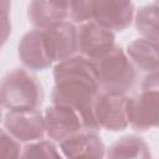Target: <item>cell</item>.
I'll list each match as a JSON object with an SVG mask.
<instances>
[{"instance_id":"obj_3","label":"cell","mask_w":159,"mask_h":159,"mask_svg":"<svg viewBox=\"0 0 159 159\" xmlns=\"http://www.w3.org/2000/svg\"><path fill=\"white\" fill-rule=\"evenodd\" d=\"M99 88L104 93L123 94L135 82V70L128 55L119 46H114L108 53L94 61Z\"/></svg>"},{"instance_id":"obj_15","label":"cell","mask_w":159,"mask_h":159,"mask_svg":"<svg viewBox=\"0 0 159 159\" xmlns=\"http://www.w3.org/2000/svg\"><path fill=\"white\" fill-rule=\"evenodd\" d=\"M107 159H152L148 144L139 135L129 134L116 140L106 153Z\"/></svg>"},{"instance_id":"obj_6","label":"cell","mask_w":159,"mask_h":159,"mask_svg":"<svg viewBox=\"0 0 159 159\" xmlns=\"http://www.w3.org/2000/svg\"><path fill=\"white\" fill-rule=\"evenodd\" d=\"M134 4L119 0H92V21L111 31L127 29L133 20Z\"/></svg>"},{"instance_id":"obj_9","label":"cell","mask_w":159,"mask_h":159,"mask_svg":"<svg viewBox=\"0 0 159 159\" xmlns=\"http://www.w3.org/2000/svg\"><path fill=\"white\" fill-rule=\"evenodd\" d=\"M4 128L19 142L41 139L46 132L45 117L40 111L7 112L4 117Z\"/></svg>"},{"instance_id":"obj_4","label":"cell","mask_w":159,"mask_h":159,"mask_svg":"<svg viewBox=\"0 0 159 159\" xmlns=\"http://www.w3.org/2000/svg\"><path fill=\"white\" fill-rule=\"evenodd\" d=\"M128 114L129 124L135 130L159 127V71L145 76L140 92L129 97Z\"/></svg>"},{"instance_id":"obj_13","label":"cell","mask_w":159,"mask_h":159,"mask_svg":"<svg viewBox=\"0 0 159 159\" xmlns=\"http://www.w3.org/2000/svg\"><path fill=\"white\" fill-rule=\"evenodd\" d=\"M70 14V1H41L35 0L29 4L27 16L39 30H46L63 21Z\"/></svg>"},{"instance_id":"obj_17","label":"cell","mask_w":159,"mask_h":159,"mask_svg":"<svg viewBox=\"0 0 159 159\" xmlns=\"http://www.w3.org/2000/svg\"><path fill=\"white\" fill-rule=\"evenodd\" d=\"M20 159H62L57 148L50 140H39L22 149Z\"/></svg>"},{"instance_id":"obj_11","label":"cell","mask_w":159,"mask_h":159,"mask_svg":"<svg viewBox=\"0 0 159 159\" xmlns=\"http://www.w3.org/2000/svg\"><path fill=\"white\" fill-rule=\"evenodd\" d=\"M52 61L62 62L75 56L78 50V30L70 21L43 30Z\"/></svg>"},{"instance_id":"obj_1","label":"cell","mask_w":159,"mask_h":159,"mask_svg":"<svg viewBox=\"0 0 159 159\" xmlns=\"http://www.w3.org/2000/svg\"><path fill=\"white\" fill-rule=\"evenodd\" d=\"M53 78L52 103L73 108L81 116L84 128L97 130L93 104L99 94V82L94 61L73 56L58 62L53 68Z\"/></svg>"},{"instance_id":"obj_7","label":"cell","mask_w":159,"mask_h":159,"mask_svg":"<svg viewBox=\"0 0 159 159\" xmlns=\"http://www.w3.org/2000/svg\"><path fill=\"white\" fill-rule=\"evenodd\" d=\"M114 40L113 31L94 21L82 24L78 30V50L91 61H97L108 53L116 46Z\"/></svg>"},{"instance_id":"obj_19","label":"cell","mask_w":159,"mask_h":159,"mask_svg":"<svg viewBox=\"0 0 159 159\" xmlns=\"http://www.w3.org/2000/svg\"><path fill=\"white\" fill-rule=\"evenodd\" d=\"M70 15L75 22L92 21V0L70 1Z\"/></svg>"},{"instance_id":"obj_16","label":"cell","mask_w":159,"mask_h":159,"mask_svg":"<svg viewBox=\"0 0 159 159\" xmlns=\"http://www.w3.org/2000/svg\"><path fill=\"white\" fill-rule=\"evenodd\" d=\"M135 27L143 39L159 41V5L157 2L145 5L137 11Z\"/></svg>"},{"instance_id":"obj_12","label":"cell","mask_w":159,"mask_h":159,"mask_svg":"<svg viewBox=\"0 0 159 159\" xmlns=\"http://www.w3.org/2000/svg\"><path fill=\"white\" fill-rule=\"evenodd\" d=\"M19 57L24 66L34 71H42L52 65L43 30H31L22 36L19 43Z\"/></svg>"},{"instance_id":"obj_18","label":"cell","mask_w":159,"mask_h":159,"mask_svg":"<svg viewBox=\"0 0 159 159\" xmlns=\"http://www.w3.org/2000/svg\"><path fill=\"white\" fill-rule=\"evenodd\" d=\"M0 148H1V159H20L21 158V148L17 139L10 135L6 130L1 132L0 139Z\"/></svg>"},{"instance_id":"obj_5","label":"cell","mask_w":159,"mask_h":159,"mask_svg":"<svg viewBox=\"0 0 159 159\" xmlns=\"http://www.w3.org/2000/svg\"><path fill=\"white\" fill-rule=\"evenodd\" d=\"M129 97L113 93H99L93 104V118L97 128L117 132L129 125Z\"/></svg>"},{"instance_id":"obj_2","label":"cell","mask_w":159,"mask_h":159,"mask_svg":"<svg viewBox=\"0 0 159 159\" xmlns=\"http://www.w3.org/2000/svg\"><path fill=\"white\" fill-rule=\"evenodd\" d=\"M43 99L42 86L24 68L7 72L1 81V103L9 112L37 109Z\"/></svg>"},{"instance_id":"obj_14","label":"cell","mask_w":159,"mask_h":159,"mask_svg":"<svg viewBox=\"0 0 159 159\" xmlns=\"http://www.w3.org/2000/svg\"><path fill=\"white\" fill-rule=\"evenodd\" d=\"M127 55L143 72L159 71V41L137 39L127 47Z\"/></svg>"},{"instance_id":"obj_10","label":"cell","mask_w":159,"mask_h":159,"mask_svg":"<svg viewBox=\"0 0 159 159\" xmlns=\"http://www.w3.org/2000/svg\"><path fill=\"white\" fill-rule=\"evenodd\" d=\"M67 159H103L106 148L97 130L83 128L60 143Z\"/></svg>"},{"instance_id":"obj_8","label":"cell","mask_w":159,"mask_h":159,"mask_svg":"<svg viewBox=\"0 0 159 159\" xmlns=\"http://www.w3.org/2000/svg\"><path fill=\"white\" fill-rule=\"evenodd\" d=\"M43 117L47 135L60 143L84 128L78 112L68 106H48L45 109Z\"/></svg>"},{"instance_id":"obj_20","label":"cell","mask_w":159,"mask_h":159,"mask_svg":"<svg viewBox=\"0 0 159 159\" xmlns=\"http://www.w3.org/2000/svg\"><path fill=\"white\" fill-rule=\"evenodd\" d=\"M157 4H158V5H159V1H157Z\"/></svg>"}]
</instances>
